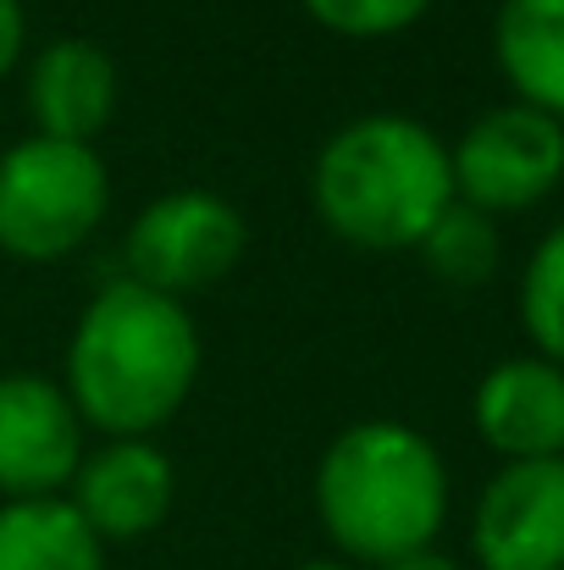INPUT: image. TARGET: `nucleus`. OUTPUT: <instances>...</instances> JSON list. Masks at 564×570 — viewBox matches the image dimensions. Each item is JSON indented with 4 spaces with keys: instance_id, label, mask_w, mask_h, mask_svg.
Returning a JSON list of instances; mask_svg holds the SVG:
<instances>
[{
    "instance_id": "obj_11",
    "label": "nucleus",
    "mask_w": 564,
    "mask_h": 570,
    "mask_svg": "<svg viewBox=\"0 0 564 570\" xmlns=\"http://www.w3.org/2000/svg\"><path fill=\"white\" fill-rule=\"evenodd\" d=\"M471 426L498 465L564 460V366L543 355H509L487 366L471 393Z\"/></svg>"
},
{
    "instance_id": "obj_3",
    "label": "nucleus",
    "mask_w": 564,
    "mask_h": 570,
    "mask_svg": "<svg viewBox=\"0 0 564 570\" xmlns=\"http://www.w3.org/2000/svg\"><path fill=\"white\" fill-rule=\"evenodd\" d=\"M310 205L321 227L366 255L415 249L454 205L448 139L420 117L366 111L333 128L310 161Z\"/></svg>"
},
{
    "instance_id": "obj_9",
    "label": "nucleus",
    "mask_w": 564,
    "mask_h": 570,
    "mask_svg": "<svg viewBox=\"0 0 564 570\" xmlns=\"http://www.w3.org/2000/svg\"><path fill=\"white\" fill-rule=\"evenodd\" d=\"M83 415L67 387L39 372L0 377V504L6 499H61L83 460Z\"/></svg>"
},
{
    "instance_id": "obj_2",
    "label": "nucleus",
    "mask_w": 564,
    "mask_h": 570,
    "mask_svg": "<svg viewBox=\"0 0 564 570\" xmlns=\"http://www.w3.org/2000/svg\"><path fill=\"white\" fill-rule=\"evenodd\" d=\"M316 521L344 566H393L437 549L448 521V465L409 421H355L316 460Z\"/></svg>"
},
{
    "instance_id": "obj_12",
    "label": "nucleus",
    "mask_w": 564,
    "mask_h": 570,
    "mask_svg": "<svg viewBox=\"0 0 564 570\" xmlns=\"http://www.w3.org/2000/svg\"><path fill=\"white\" fill-rule=\"evenodd\" d=\"M493 61L521 106L564 122V0H498Z\"/></svg>"
},
{
    "instance_id": "obj_4",
    "label": "nucleus",
    "mask_w": 564,
    "mask_h": 570,
    "mask_svg": "<svg viewBox=\"0 0 564 570\" xmlns=\"http://www.w3.org/2000/svg\"><path fill=\"white\" fill-rule=\"evenodd\" d=\"M111 210V173L95 145L22 134L0 150V255L50 266L78 255Z\"/></svg>"
},
{
    "instance_id": "obj_13",
    "label": "nucleus",
    "mask_w": 564,
    "mask_h": 570,
    "mask_svg": "<svg viewBox=\"0 0 564 570\" xmlns=\"http://www.w3.org/2000/svg\"><path fill=\"white\" fill-rule=\"evenodd\" d=\"M0 570H106V543L67 499H6Z\"/></svg>"
},
{
    "instance_id": "obj_7",
    "label": "nucleus",
    "mask_w": 564,
    "mask_h": 570,
    "mask_svg": "<svg viewBox=\"0 0 564 570\" xmlns=\"http://www.w3.org/2000/svg\"><path fill=\"white\" fill-rule=\"evenodd\" d=\"M476 570H564V460L498 465L471 510Z\"/></svg>"
},
{
    "instance_id": "obj_5",
    "label": "nucleus",
    "mask_w": 564,
    "mask_h": 570,
    "mask_svg": "<svg viewBox=\"0 0 564 570\" xmlns=\"http://www.w3.org/2000/svg\"><path fill=\"white\" fill-rule=\"evenodd\" d=\"M244 249H249L244 210L216 189H199V184L156 194L122 238L128 277L156 288V294H172V299L227 283L238 272Z\"/></svg>"
},
{
    "instance_id": "obj_17",
    "label": "nucleus",
    "mask_w": 564,
    "mask_h": 570,
    "mask_svg": "<svg viewBox=\"0 0 564 570\" xmlns=\"http://www.w3.org/2000/svg\"><path fill=\"white\" fill-rule=\"evenodd\" d=\"M28 61V6L0 0V78H11Z\"/></svg>"
},
{
    "instance_id": "obj_14",
    "label": "nucleus",
    "mask_w": 564,
    "mask_h": 570,
    "mask_svg": "<svg viewBox=\"0 0 564 570\" xmlns=\"http://www.w3.org/2000/svg\"><path fill=\"white\" fill-rule=\"evenodd\" d=\"M415 255L426 261V272H432L437 283H448V288H482V283H493L498 266H504L498 216H487V210L454 199V205L432 222V233L415 244Z\"/></svg>"
},
{
    "instance_id": "obj_18",
    "label": "nucleus",
    "mask_w": 564,
    "mask_h": 570,
    "mask_svg": "<svg viewBox=\"0 0 564 570\" xmlns=\"http://www.w3.org/2000/svg\"><path fill=\"white\" fill-rule=\"evenodd\" d=\"M376 570H471V566H459V560H454V554H443V549H420V554H404V560L376 566Z\"/></svg>"
},
{
    "instance_id": "obj_6",
    "label": "nucleus",
    "mask_w": 564,
    "mask_h": 570,
    "mask_svg": "<svg viewBox=\"0 0 564 570\" xmlns=\"http://www.w3.org/2000/svg\"><path fill=\"white\" fill-rule=\"evenodd\" d=\"M448 167H454V199L487 216L532 210L564 184V122L521 100H504L448 145Z\"/></svg>"
},
{
    "instance_id": "obj_1",
    "label": "nucleus",
    "mask_w": 564,
    "mask_h": 570,
    "mask_svg": "<svg viewBox=\"0 0 564 570\" xmlns=\"http://www.w3.org/2000/svg\"><path fill=\"white\" fill-rule=\"evenodd\" d=\"M199 361L205 344L184 299L117 277L78 311L61 355V387L89 432L156 438L188 404Z\"/></svg>"
},
{
    "instance_id": "obj_19",
    "label": "nucleus",
    "mask_w": 564,
    "mask_h": 570,
    "mask_svg": "<svg viewBox=\"0 0 564 570\" xmlns=\"http://www.w3.org/2000/svg\"><path fill=\"white\" fill-rule=\"evenodd\" d=\"M288 570H355V566H344V560H305V566H288Z\"/></svg>"
},
{
    "instance_id": "obj_10",
    "label": "nucleus",
    "mask_w": 564,
    "mask_h": 570,
    "mask_svg": "<svg viewBox=\"0 0 564 570\" xmlns=\"http://www.w3.org/2000/svg\"><path fill=\"white\" fill-rule=\"evenodd\" d=\"M22 67H28L22 72V106H28L33 134L67 139V145H95L106 134V122L117 117L122 72H117V56L100 39L61 33V39L28 50Z\"/></svg>"
},
{
    "instance_id": "obj_8",
    "label": "nucleus",
    "mask_w": 564,
    "mask_h": 570,
    "mask_svg": "<svg viewBox=\"0 0 564 570\" xmlns=\"http://www.w3.org/2000/svg\"><path fill=\"white\" fill-rule=\"evenodd\" d=\"M83 527L111 549V543H139L167 527L178 504V465L156 438H106L83 449L67 493H61Z\"/></svg>"
},
{
    "instance_id": "obj_16",
    "label": "nucleus",
    "mask_w": 564,
    "mask_h": 570,
    "mask_svg": "<svg viewBox=\"0 0 564 570\" xmlns=\"http://www.w3.org/2000/svg\"><path fill=\"white\" fill-rule=\"evenodd\" d=\"M310 22L338 39H393L409 33L437 0H299Z\"/></svg>"
},
{
    "instance_id": "obj_15",
    "label": "nucleus",
    "mask_w": 564,
    "mask_h": 570,
    "mask_svg": "<svg viewBox=\"0 0 564 570\" xmlns=\"http://www.w3.org/2000/svg\"><path fill=\"white\" fill-rule=\"evenodd\" d=\"M521 327L532 355L564 366V222L548 227L521 272Z\"/></svg>"
}]
</instances>
